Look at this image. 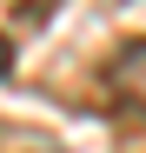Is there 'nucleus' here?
<instances>
[{"label":"nucleus","instance_id":"f257e3e1","mask_svg":"<svg viewBox=\"0 0 146 153\" xmlns=\"http://www.w3.org/2000/svg\"><path fill=\"white\" fill-rule=\"evenodd\" d=\"M106 93H113L119 113L146 120V40H126V47L106 60Z\"/></svg>","mask_w":146,"mask_h":153},{"label":"nucleus","instance_id":"f03ea898","mask_svg":"<svg viewBox=\"0 0 146 153\" xmlns=\"http://www.w3.org/2000/svg\"><path fill=\"white\" fill-rule=\"evenodd\" d=\"M13 73V47H7V33H0V80Z\"/></svg>","mask_w":146,"mask_h":153}]
</instances>
